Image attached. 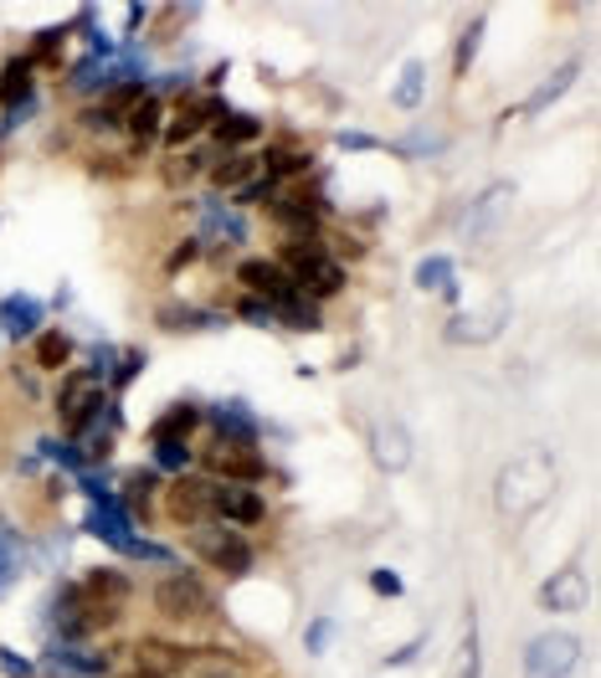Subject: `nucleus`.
Instances as JSON below:
<instances>
[{
	"instance_id": "obj_1",
	"label": "nucleus",
	"mask_w": 601,
	"mask_h": 678,
	"mask_svg": "<svg viewBox=\"0 0 601 678\" xmlns=\"http://www.w3.org/2000/svg\"><path fill=\"white\" fill-rule=\"evenodd\" d=\"M47 622H52L57 642H93V638H104V632H114V627L124 622V607L119 601L93 597L82 581H62L52 591Z\"/></svg>"
},
{
	"instance_id": "obj_2",
	"label": "nucleus",
	"mask_w": 601,
	"mask_h": 678,
	"mask_svg": "<svg viewBox=\"0 0 601 678\" xmlns=\"http://www.w3.org/2000/svg\"><path fill=\"white\" fill-rule=\"evenodd\" d=\"M273 263L288 273V283H294L304 298H314V304H324V298H334V293H345V267L329 257V247L324 242H278V257Z\"/></svg>"
},
{
	"instance_id": "obj_3",
	"label": "nucleus",
	"mask_w": 601,
	"mask_h": 678,
	"mask_svg": "<svg viewBox=\"0 0 601 678\" xmlns=\"http://www.w3.org/2000/svg\"><path fill=\"white\" fill-rule=\"evenodd\" d=\"M186 550L190 556H200L211 571L231 576V581H242V576L257 571V546L247 540L242 530H231V524H221V519H211V524H196V530H186Z\"/></svg>"
},
{
	"instance_id": "obj_4",
	"label": "nucleus",
	"mask_w": 601,
	"mask_h": 678,
	"mask_svg": "<svg viewBox=\"0 0 601 678\" xmlns=\"http://www.w3.org/2000/svg\"><path fill=\"white\" fill-rule=\"evenodd\" d=\"M149 601H155V612L165 622H180V627H196V622H211L216 617V591L190 566H175L165 581H155Z\"/></svg>"
},
{
	"instance_id": "obj_5",
	"label": "nucleus",
	"mask_w": 601,
	"mask_h": 678,
	"mask_svg": "<svg viewBox=\"0 0 601 678\" xmlns=\"http://www.w3.org/2000/svg\"><path fill=\"white\" fill-rule=\"evenodd\" d=\"M52 406H57V422H62V438L78 442L82 432L93 426V416L108 406V386L88 371V365H82V371H67V381L57 386Z\"/></svg>"
},
{
	"instance_id": "obj_6",
	"label": "nucleus",
	"mask_w": 601,
	"mask_h": 678,
	"mask_svg": "<svg viewBox=\"0 0 601 678\" xmlns=\"http://www.w3.org/2000/svg\"><path fill=\"white\" fill-rule=\"evenodd\" d=\"M160 514L170 519V524H180V530L211 524L216 519V479L196 473V468H190V473H175L165 499H160Z\"/></svg>"
},
{
	"instance_id": "obj_7",
	"label": "nucleus",
	"mask_w": 601,
	"mask_h": 678,
	"mask_svg": "<svg viewBox=\"0 0 601 678\" xmlns=\"http://www.w3.org/2000/svg\"><path fill=\"white\" fill-rule=\"evenodd\" d=\"M200 468H206V479L216 483H247V489H257L263 479H273V463H267L257 448H242V442H206L196 458Z\"/></svg>"
},
{
	"instance_id": "obj_8",
	"label": "nucleus",
	"mask_w": 601,
	"mask_h": 678,
	"mask_svg": "<svg viewBox=\"0 0 601 678\" xmlns=\"http://www.w3.org/2000/svg\"><path fill=\"white\" fill-rule=\"evenodd\" d=\"M196 242H200V257L211 253V257H227L231 247H242L247 242V222H242V212L231 206L227 196H206L196 200Z\"/></svg>"
},
{
	"instance_id": "obj_9",
	"label": "nucleus",
	"mask_w": 601,
	"mask_h": 678,
	"mask_svg": "<svg viewBox=\"0 0 601 678\" xmlns=\"http://www.w3.org/2000/svg\"><path fill=\"white\" fill-rule=\"evenodd\" d=\"M514 200H520L514 180H494V186H483V196L473 200V206H467V216H463V237L473 242V247L494 242L499 232L509 226V216H514Z\"/></svg>"
},
{
	"instance_id": "obj_10",
	"label": "nucleus",
	"mask_w": 601,
	"mask_h": 678,
	"mask_svg": "<svg viewBox=\"0 0 601 678\" xmlns=\"http://www.w3.org/2000/svg\"><path fill=\"white\" fill-rule=\"evenodd\" d=\"M581 664V638L575 632H540L524 648V678H571Z\"/></svg>"
},
{
	"instance_id": "obj_11",
	"label": "nucleus",
	"mask_w": 601,
	"mask_h": 678,
	"mask_svg": "<svg viewBox=\"0 0 601 678\" xmlns=\"http://www.w3.org/2000/svg\"><path fill=\"white\" fill-rule=\"evenodd\" d=\"M200 426H206L216 442H242V448H257V438H263V422H257L253 406L237 396H221V401H211V406H200Z\"/></svg>"
},
{
	"instance_id": "obj_12",
	"label": "nucleus",
	"mask_w": 601,
	"mask_h": 678,
	"mask_svg": "<svg viewBox=\"0 0 601 678\" xmlns=\"http://www.w3.org/2000/svg\"><path fill=\"white\" fill-rule=\"evenodd\" d=\"M129 664H134V678H180L196 664V648L190 642H170V638H139Z\"/></svg>"
},
{
	"instance_id": "obj_13",
	"label": "nucleus",
	"mask_w": 601,
	"mask_h": 678,
	"mask_svg": "<svg viewBox=\"0 0 601 678\" xmlns=\"http://www.w3.org/2000/svg\"><path fill=\"white\" fill-rule=\"evenodd\" d=\"M41 674L47 678H114V664L88 642H52L41 652Z\"/></svg>"
},
{
	"instance_id": "obj_14",
	"label": "nucleus",
	"mask_w": 601,
	"mask_h": 678,
	"mask_svg": "<svg viewBox=\"0 0 601 678\" xmlns=\"http://www.w3.org/2000/svg\"><path fill=\"white\" fill-rule=\"evenodd\" d=\"M216 519L231 530H257L267 519V499L247 483H216Z\"/></svg>"
},
{
	"instance_id": "obj_15",
	"label": "nucleus",
	"mask_w": 601,
	"mask_h": 678,
	"mask_svg": "<svg viewBox=\"0 0 601 678\" xmlns=\"http://www.w3.org/2000/svg\"><path fill=\"white\" fill-rule=\"evenodd\" d=\"M47 304H41L37 293H11V298H0V330L11 345H31L41 330H47Z\"/></svg>"
},
{
	"instance_id": "obj_16",
	"label": "nucleus",
	"mask_w": 601,
	"mask_h": 678,
	"mask_svg": "<svg viewBox=\"0 0 601 678\" xmlns=\"http://www.w3.org/2000/svg\"><path fill=\"white\" fill-rule=\"evenodd\" d=\"M504 324H509V298H494V304L479 308V314H453L442 334H447V345H483V340H494Z\"/></svg>"
},
{
	"instance_id": "obj_17",
	"label": "nucleus",
	"mask_w": 601,
	"mask_h": 678,
	"mask_svg": "<svg viewBox=\"0 0 601 678\" xmlns=\"http://www.w3.org/2000/svg\"><path fill=\"white\" fill-rule=\"evenodd\" d=\"M237 283H242V293H257V298H267V304H278L283 293H294V283H288V273H283L273 257H242L237 267Z\"/></svg>"
},
{
	"instance_id": "obj_18",
	"label": "nucleus",
	"mask_w": 601,
	"mask_h": 678,
	"mask_svg": "<svg viewBox=\"0 0 601 678\" xmlns=\"http://www.w3.org/2000/svg\"><path fill=\"white\" fill-rule=\"evenodd\" d=\"M82 530L93 534V540H98L104 550H114V556H129V560H139V546H145V534L134 530L129 519H119V514H98V509H88Z\"/></svg>"
},
{
	"instance_id": "obj_19",
	"label": "nucleus",
	"mask_w": 601,
	"mask_h": 678,
	"mask_svg": "<svg viewBox=\"0 0 601 678\" xmlns=\"http://www.w3.org/2000/svg\"><path fill=\"white\" fill-rule=\"evenodd\" d=\"M114 489H119L134 524H149V519H155V493H160V473H155V468H129V473H119Z\"/></svg>"
},
{
	"instance_id": "obj_20",
	"label": "nucleus",
	"mask_w": 601,
	"mask_h": 678,
	"mask_svg": "<svg viewBox=\"0 0 601 678\" xmlns=\"http://www.w3.org/2000/svg\"><path fill=\"white\" fill-rule=\"evenodd\" d=\"M587 597H591V586H587V571H581V566H565V571H555L540 586V607H545V612H581Z\"/></svg>"
},
{
	"instance_id": "obj_21",
	"label": "nucleus",
	"mask_w": 601,
	"mask_h": 678,
	"mask_svg": "<svg viewBox=\"0 0 601 678\" xmlns=\"http://www.w3.org/2000/svg\"><path fill=\"white\" fill-rule=\"evenodd\" d=\"M27 104H37V67H31L27 52H16L0 67V108L16 114V108H27Z\"/></svg>"
},
{
	"instance_id": "obj_22",
	"label": "nucleus",
	"mask_w": 601,
	"mask_h": 678,
	"mask_svg": "<svg viewBox=\"0 0 601 678\" xmlns=\"http://www.w3.org/2000/svg\"><path fill=\"white\" fill-rule=\"evenodd\" d=\"M165 124H170V98L145 94L139 104H134L129 119H124V129H129L134 149H155L160 145V134H165Z\"/></svg>"
},
{
	"instance_id": "obj_23",
	"label": "nucleus",
	"mask_w": 601,
	"mask_h": 678,
	"mask_svg": "<svg viewBox=\"0 0 601 678\" xmlns=\"http://www.w3.org/2000/svg\"><path fill=\"white\" fill-rule=\"evenodd\" d=\"M227 314L200 304H155V330L160 334H200V330H221Z\"/></svg>"
},
{
	"instance_id": "obj_24",
	"label": "nucleus",
	"mask_w": 601,
	"mask_h": 678,
	"mask_svg": "<svg viewBox=\"0 0 601 678\" xmlns=\"http://www.w3.org/2000/svg\"><path fill=\"white\" fill-rule=\"evenodd\" d=\"M257 175H263L257 149H237V155H221V160L206 170V180H211V196H237L247 180H257Z\"/></svg>"
},
{
	"instance_id": "obj_25",
	"label": "nucleus",
	"mask_w": 601,
	"mask_h": 678,
	"mask_svg": "<svg viewBox=\"0 0 601 678\" xmlns=\"http://www.w3.org/2000/svg\"><path fill=\"white\" fill-rule=\"evenodd\" d=\"M211 160H221V149H175V155H165L160 160V186H170V190H186V186H196L200 175L211 170Z\"/></svg>"
},
{
	"instance_id": "obj_26",
	"label": "nucleus",
	"mask_w": 601,
	"mask_h": 678,
	"mask_svg": "<svg viewBox=\"0 0 601 678\" xmlns=\"http://www.w3.org/2000/svg\"><path fill=\"white\" fill-rule=\"evenodd\" d=\"M119 426H124V406H119V401H108L104 412L93 416V426H88V432L78 438V448H82V458H88V468H98L108 452H114V442H119Z\"/></svg>"
},
{
	"instance_id": "obj_27",
	"label": "nucleus",
	"mask_w": 601,
	"mask_h": 678,
	"mask_svg": "<svg viewBox=\"0 0 601 678\" xmlns=\"http://www.w3.org/2000/svg\"><path fill=\"white\" fill-rule=\"evenodd\" d=\"M263 134L267 129L257 114H237V108H231V114H221V119L211 124V145L221 149V155H237V149H253Z\"/></svg>"
},
{
	"instance_id": "obj_28",
	"label": "nucleus",
	"mask_w": 601,
	"mask_h": 678,
	"mask_svg": "<svg viewBox=\"0 0 601 678\" xmlns=\"http://www.w3.org/2000/svg\"><path fill=\"white\" fill-rule=\"evenodd\" d=\"M371 452H375V468H381V473H406V463H412V438H406V426L381 422L371 432Z\"/></svg>"
},
{
	"instance_id": "obj_29",
	"label": "nucleus",
	"mask_w": 601,
	"mask_h": 678,
	"mask_svg": "<svg viewBox=\"0 0 601 678\" xmlns=\"http://www.w3.org/2000/svg\"><path fill=\"white\" fill-rule=\"evenodd\" d=\"M200 432V401H175L149 422V442H190Z\"/></svg>"
},
{
	"instance_id": "obj_30",
	"label": "nucleus",
	"mask_w": 601,
	"mask_h": 678,
	"mask_svg": "<svg viewBox=\"0 0 601 678\" xmlns=\"http://www.w3.org/2000/svg\"><path fill=\"white\" fill-rule=\"evenodd\" d=\"M273 320H278V330H294V334H319L324 330V308L314 304V298H304V293H283L278 304H273Z\"/></svg>"
},
{
	"instance_id": "obj_31",
	"label": "nucleus",
	"mask_w": 601,
	"mask_h": 678,
	"mask_svg": "<svg viewBox=\"0 0 601 678\" xmlns=\"http://www.w3.org/2000/svg\"><path fill=\"white\" fill-rule=\"evenodd\" d=\"M27 534L16 530L11 519H0V601L11 597V586L21 581V571H27Z\"/></svg>"
},
{
	"instance_id": "obj_32",
	"label": "nucleus",
	"mask_w": 601,
	"mask_h": 678,
	"mask_svg": "<svg viewBox=\"0 0 601 678\" xmlns=\"http://www.w3.org/2000/svg\"><path fill=\"white\" fill-rule=\"evenodd\" d=\"M581 78V62H561L555 67V72H550L545 82H540V88H534L530 98H524V119H540V114H545L550 104H561L565 94H571V82Z\"/></svg>"
},
{
	"instance_id": "obj_33",
	"label": "nucleus",
	"mask_w": 601,
	"mask_h": 678,
	"mask_svg": "<svg viewBox=\"0 0 601 678\" xmlns=\"http://www.w3.org/2000/svg\"><path fill=\"white\" fill-rule=\"evenodd\" d=\"M72 355H78V345H72L67 330H41L37 340H31V365H37V371H67Z\"/></svg>"
},
{
	"instance_id": "obj_34",
	"label": "nucleus",
	"mask_w": 601,
	"mask_h": 678,
	"mask_svg": "<svg viewBox=\"0 0 601 678\" xmlns=\"http://www.w3.org/2000/svg\"><path fill=\"white\" fill-rule=\"evenodd\" d=\"M422 98H427V62H422V57H406V62H401L396 88H391V104H396V108H422Z\"/></svg>"
},
{
	"instance_id": "obj_35",
	"label": "nucleus",
	"mask_w": 601,
	"mask_h": 678,
	"mask_svg": "<svg viewBox=\"0 0 601 678\" xmlns=\"http://www.w3.org/2000/svg\"><path fill=\"white\" fill-rule=\"evenodd\" d=\"M82 586H88L93 597H104V601H119V607H129V601H134V581L119 571V566H93V571L82 576Z\"/></svg>"
},
{
	"instance_id": "obj_36",
	"label": "nucleus",
	"mask_w": 601,
	"mask_h": 678,
	"mask_svg": "<svg viewBox=\"0 0 601 678\" xmlns=\"http://www.w3.org/2000/svg\"><path fill=\"white\" fill-rule=\"evenodd\" d=\"M67 88H72V94H104V88H108V57L82 52L78 62L67 67Z\"/></svg>"
},
{
	"instance_id": "obj_37",
	"label": "nucleus",
	"mask_w": 601,
	"mask_h": 678,
	"mask_svg": "<svg viewBox=\"0 0 601 678\" xmlns=\"http://www.w3.org/2000/svg\"><path fill=\"white\" fill-rule=\"evenodd\" d=\"M67 37H72V31H67V21L62 27H47V31H37V37H31V67H62L67 62Z\"/></svg>"
},
{
	"instance_id": "obj_38",
	"label": "nucleus",
	"mask_w": 601,
	"mask_h": 678,
	"mask_svg": "<svg viewBox=\"0 0 601 678\" xmlns=\"http://www.w3.org/2000/svg\"><path fill=\"white\" fill-rule=\"evenodd\" d=\"M149 463H155V473H190L196 452H190V442H149Z\"/></svg>"
},
{
	"instance_id": "obj_39",
	"label": "nucleus",
	"mask_w": 601,
	"mask_h": 678,
	"mask_svg": "<svg viewBox=\"0 0 601 678\" xmlns=\"http://www.w3.org/2000/svg\"><path fill=\"white\" fill-rule=\"evenodd\" d=\"M483 31H489V21H483V16H467L463 37H457V47H453V72H457V78L473 72V57H479V47H483Z\"/></svg>"
},
{
	"instance_id": "obj_40",
	"label": "nucleus",
	"mask_w": 601,
	"mask_h": 678,
	"mask_svg": "<svg viewBox=\"0 0 601 678\" xmlns=\"http://www.w3.org/2000/svg\"><path fill=\"white\" fill-rule=\"evenodd\" d=\"M391 149H396L401 160H432V155H442V149H447V134H437V129H416V134H406V139H396Z\"/></svg>"
},
{
	"instance_id": "obj_41",
	"label": "nucleus",
	"mask_w": 601,
	"mask_h": 678,
	"mask_svg": "<svg viewBox=\"0 0 601 678\" xmlns=\"http://www.w3.org/2000/svg\"><path fill=\"white\" fill-rule=\"evenodd\" d=\"M231 320L253 324V330H278V320H273V304H267V298H257V293H237V298H231Z\"/></svg>"
},
{
	"instance_id": "obj_42",
	"label": "nucleus",
	"mask_w": 601,
	"mask_h": 678,
	"mask_svg": "<svg viewBox=\"0 0 601 678\" xmlns=\"http://www.w3.org/2000/svg\"><path fill=\"white\" fill-rule=\"evenodd\" d=\"M37 458H52V463H62L67 473H82V468H88L82 448H78V442H67V438H41L37 442Z\"/></svg>"
},
{
	"instance_id": "obj_43",
	"label": "nucleus",
	"mask_w": 601,
	"mask_h": 678,
	"mask_svg": "<svg viewBox=\"0 0 601 678\" xmlns=\"http://www.w3.org/2000/svg\"><path fill=\"white\" fill-rule=\"evenodd\" d=\"M447 283H453V257L432 253V257H422V263H416V288L437 293V288H447Z\"/></svg>"
},
{
	"instance_id": "obj_44",
	"label": "nucleus",
	"mask_w": 601,
	"mask_h": 678,
	"mask_svg": "<svg viewBox=\"0 0 601 678\" xmlns=\"http://www.w3.org/2000/svg\"><path fill=\"white\" fill-rule=\"evenodd\" d=\"M139 371H145V350H119V365H114V375H108V391H114V396L129 391Z\"/></svg>"
},
{
	"instance_id": "obj_45",
	"label": "nucleus",
	"mask_w": 601,
	"mask_h": 678,
	"mask_svg": "<svg viewBox=\"0 0 601 678\" xmlns=\"http://www.w3.org/2000/svg\"><path fill=\"white\" fill-rule=\"evenodd\" d=\"M453 678H479V627L467 617V632H463V648H457V674Z\"/></svg>"
},
{
	"instance_id": "obj_46",
	"label": "nucleus",
	"mask_w": 601,
	"mask_h": 678,
	"mask_svg": "<svg viewBox=\"0 0 601 678\" xmlns=\"http://www.w3.org/2000/svg\"><path fill=\"white\" fill-rule=\"evenodd\" d=\"M329 642H334V622H329V617H314V622L304 627V652H308V658H324Z\"/></svg>"
},
{
	"instance_id": "obj_47",
	"label": "nucleus",
	"mask_w": 601,
	"mask_h": 678,
	"mask_svg": "<svg viewBox=\"0 0 601 678\" xmlns=\"http://www.w3.org/2000/svg\"><path fill=\"white\" fill-rule=\"evenodd\" d=\"M196 263H200V242H196V237H186L170 257H165V278H180V273H190Z\"/></svg>"
},
{
	"instance_id": "obj_48",
	"label": "nucleus",
	"mask_w": 601,
	"mask_h": 678,
	"mask_svg": "<svg viewBox=\"0 0 601 678\" xmlns=\"http://www.w3.org/2000/svg\"><path fill=\"white\" fill-rule=\"evenodd\" d=\"M190 16H196V6H165V11H160V27H155V41H170L175 31L190 21Z\"/></svg>"
},
{
	"instance_id": "obj_49",
	"label": "nucleus",
	"mask_w": 601,
	"mask_h": 678,
	"mask_svg": "<svg viewBox=\"0 0 601 678\" xmlns=\"http://www.w3.org/2000/svg\"><path fill=\"white\" fill-rule=\"evenodd\" d=\"M0 678H37V664L11 648H0Z\"/></svg>"
},
{
	"instance_id": "obj_50",
	"label": "nucleus",
	"mask_w": 601,
	"mask_h": 678,
	"mask_svg": "<svg viewBox=\"0 0 601 678\" xmlns=\"http://www.w3.org/2000/svg\"><path fill=\"white\" fill-rule=\"evenodd\" d=\"M371 591H375V597H386V601H396L401 591H406V586H401V576H396V571H386V566H375V571H371Z\"/></svg>"
},
{
	"instance_id": "obj_51",
	"label": "nucleus",
	"mask_w": 601,
	"mask_h": 678,
	"mask_svg": "<svg viewBox=\"0 0 601 678\" xmlns=\"http://www.w3.org/2000/svg\"><path fill=\"white\" fill-rule=\"evenodd\" d=\"M334 145H339V149H381L386 139H375L371 129H345L339 139H334Z\"/></svg>"
},
{
	"instance_id": "obj_52",
	"label": "nucleus",
	"mask_w": 601,
	"mask_h": 678,
	"mask_svg": "<svg viewBox=\"0 0 601 678\" xmlns=\"http://www.w3.org/2000/svg\"><path fill=\"white\" fill-rule=\"evenodd\" d=\"M422 648H427V638H412V642H406V648L386 652V668H401V664H412V658H416V652H422Z\"/></svg>"
},
{
	"instance_id": "obj_53",
	"label": "nucleus",
	"mask_w": 601,
	"mask_h": 678,
	"mask_svg": "<svg viewBox=\"0 0 601 678\" xmlns=\"http://www.w3.org/2000/svg\"><path fill=\"white\" fill-rule=\"evenodd\" d=\"M16 386H21V396H31V401H41V381L27 371V365H16Z\"/></svg>"
},
{
	"instance_id": "obj_54",
	"label": "nucleus",
	"mask_w": 601,
	"mask_h": 678,
	"mask_svg": "<svg viewBox=\"0 0 601 678\" xmlns=\"http://www.w3.org/2000/svg\"><path fill=\"white\" fill-rule=\"evenodd\" d=\"M145 21H149V6H129V21H124V27H129V31H145Z\"/></svg>"
},
{
	"instance_id": "obj_55",
	"label": "nucleus",
	"mask_w": 601,
	"mask_h": 678,
	"mask_svg": "<svg viewBox=\"0 0 601 678\" xmlns=\"http://www.w3.org/2000/svg\"><path fill=\"white\" fill-rule=\"evenodd\" d=\"M16 473H21V479H37V473H41V458H37V452H31V458H21V463H16Z\"/></svg>"
},
{
	"instance_id": "obj_56",
	"label": "nucleus",
	"mask_w": 601,
	"mask_h": 678,
	"mask_svg": "<svg viewBox=\"0 0 601 678\" xmlns=\"http://www.w3.org/2000/svg\"><path fill=\"white\" fill-rule=\"evenodd\" d=\"M200 678H231V674H200Z\"/></svg>"
},
{
	"instance_id": "obj_57",
	"label": "nucleus",
	"mask_w": 601,
	"mask_h": 678,
	"mask_svg": "<svg viewBox=\"0 0 601 678\" xmlns=\"http://www.w3.org/2000/svg\"><path fill=\"white\" fill-rule=\"evenodd\" d=\"M0 334H6V330H0Z\"/></svg>"
},
{
	"instance_id": "obj_58",
	"label": "nucleus",
	"mask_w": 601,
	"mask_h": 678,
	"mask_svg": "<svg viewBox=\"0 0 601 678\" xmlns=\"http://www.w3.org/2000/svg\"><path fill=\"white\" fill-rule=\"evenodd\" d=\"M129 678H134V674H129Z\"/></svg>"
}]
</instances>
